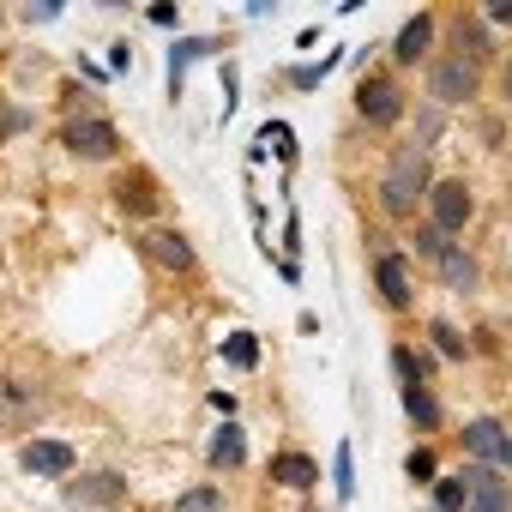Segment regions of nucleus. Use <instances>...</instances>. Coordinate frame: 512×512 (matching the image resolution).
Wrapping results in <instances>:
<instances>
[{
	"mask_svg": "<svg viewBox=\"0 0 512 512\" xmlns=\"http://www.w3.org/2000/svg\"><path fill=\"white\" fill-rule=\"evenodd\" d=\"M428 187H434V157H422L416 145H398V151L386 157L380 187H374V211H380L386 223H416Z\"/></svg>",
	"mask_w": 512,
	"mask_h": 512,
	"instance_id": "1",
	"label": "nucleus"
},
{
	"mask_svg": "<svg viewBox=\"0 0 512 512\" xmlns=\"http://www.w3.org/2000/svg\"><path fill=\"white\" fill-rule=\"evenodd\" d=\"M410 91H404V79L392 73V67H368L362 79H356V91H350V109H356V121L368 127V133H398L404 127V115H410Z\"/></svg>",
	"mask_w": 512,
	"mask_h": 512,
	"instance_id": "2",
	"label": "nucleus"
},
{
	"mask_svg": "<svg viewBox=\"0 0 512 512\" xmlns=\"http://www.w3.org/2000/svg\"><path fill=\"white\" fill-rule=\"evenodd\" d=\"M482 67H470V61H452V55H434L428 67H422V97L434 103V109H476L482 103Z\"/></svg>",
	"mask_w": 512,
	"mask_h": 512,
	"instance_id": "3",
	"label": "nucleus"
},
{
	"mask_svg": "<svg viewBox=\"0 0 512 512\" xmlns=\"http://www.w3.org/2000/svg\"><path fill=\"white\" fill-rule=\"evenodd\" d=\"M55 145L79 163H121L127 157V133L109 121V115H79V121H61L55 127Z\"/></svg>",
	"mask_w": 512,
	"mask_h": 512,
	"instance_id": "4",
	"label": "nucleus"
},
{
	"mask_svg": "<svg viewBox=\"0 0 512 512\" xmlns=\"http://www.w3.org/2000/svg\"><path fill=\"white\" fill-rule=\"evenodd\" d=\"M133 247H139L145 266H157V272H169V278H193V272H199V247H193V235L175 229V223H145V229H133Z\"/></svg>",
	"mask_w": 512,
	"mask_h": 512,
	"instance_id": "5",
	"label": "nucleus"
},
{
	"mask_svg": "<svg viewBox=\"0 0 512 512\" xmlns=\"http://www.w3.org/2000/svg\"><path fill=\"white\" fill-rule=\"evenodd\" d=\"M109 205H115L121 217H133L139 229L157 223V217H163V181H157V169H145V163H121V169L109 175Z\"/></svg>",
	"mask_w": 512,
	"mask_h": 512,
	"instance_id": "6",
	"label": "nucleus"
},
{
	"mask_svg": "<svg viewBox=\"0 0 512 512\" xmlns=\"http://www.w3.org/2000/svg\"><path fill=\"white\" fill-rule=\"evenodd\" d=\"M494 31L482 25V13L476 7H458V13H446L440 19V55H452V61H470V67H494Z\"/></svg>",
	"mask_w": 512,
	"mask_h": 512,
	"instance_id": "7",
	"label": "nucleus"
},
{
	"mask_svg": "<svg viewBox=\"0 0 512 512\" xmlns=\"http://www.w3.org/2000/svg\"><path fill=\"white\" fill-rule=\"evenodd\" d=\"M422 217L458 241V235L476 223V193H470V181H464V175H434V187H428V199H422Z\"/></svg>",
	"mask_w": 512,
	"mask_h": 512,
	"instance_id": "8",
	"label": "nucleus"
},
{
	"mask_svg": "<svg viewBox=\"0 0 512 512\" xmlns=\"http://www.w3.org/2000/svg\"><path fill=\"white\" fill-rule=\"evenodd\" d=\"M61 500H67L73 512H121V506L133 500V488H127L121 470H73V476L61 482Z\"/></svg>",
	"mask_w": 512,
	"mask_h": 512,
	"instance_id": "9",
	"label": "nucleus"
},
{
	"mask_svg": "<svg viewBox=\"0 0 512 512\" xmlns=\"http://www.w3.org/2000/svg\"><path fill=\"white\" fill-rule=\"evenodd\" d=\"M368 278H374V296H380V308H386V314H410V308H416L410 253H398V247H374Z\"/></svg>",
	"mask_w": 512,
	"mask_h": 512,
	"instance_id": "10",
	"label": "nucleus"
},
{
	"mask_svg": "<svg viewBox=\"0 0 512 512\" xmlns=\"http://www.w3.org/2000/svg\"><path fill=\"white\" fill-rule=\"evenodd\" d=\"M386 49H392V73H398V79H404V73H416V67H428V61H434V49H440V13H428V7H422V13H410V19L392 31V43H386Z\"/></svg>",
	"mask_w": 512,
	"mask_h": 512,
	"instance_id": "11",
	"label": "nucleus"
},
{
	"mask_svg": "<svg viewBox=\"0 0 512 512\" xmlns=\"http://www.w3.org/2000/svg\"><path fill=\"white\" fill-rule=\"evenodd\" d=\"M434 278H440V290L446 296H482V253H470L464 241H452L440 260H434Z\"/></svg>",
	"mask_w": 512,
	"mask_h": 512,
	"instance_id": "12",
	"label": "nucleus"
},
{
	"mask_svg": "<svg viewBox=\"0 0 512 512\" xmlns=\"http://www.w3.org/2000/svg\"><path fill=\"white\" fill-rule=\"evenodd\" d=\"M506 434H512L506 416H470V422L458 428V452H464L470 464H494V470H500V446H506Z\"/></svg>",
	"mask_w": 512,
	"mask_h": 512,
	"instance_id": "13",
	"label": "nucleus"
},
{
	"mask_svg": "<svg viewBox=\"0 0 512 512\" xmlns=\"http://www.w3.org/2000/svg\"><path fill=\"white\" fill-rule=\"evenodd\" d=\"M458 476L470 482V506L464 512H512V476H500L494 464H458Z\"/></svg>",
	"mask_w": 512,
	"mask_h": 512,
	"instance_id": "14",
	"label": "nucleus"
},
{
	"mask_svg": "<svg viewBox=\"0 0 512 512\" xmlns=\"http://www.w3.org/2000/svg\"><path fill=\"white\" fill-rule=\"evenodd\" d=\"M73 464H79V452H73L67 440L31 434V440L19 446V470H25V476H73Z\"/></svg>",
	"mask_w": 512,
	"mask_h": 512,
	"instance_id": "15",
	"label": "nucleus"
},
{
	"mask_svg": "<svg viewBox=\"0 0 512 512\" xmlns=\"http://www.w3.org/2000/svg\"><path fill=\"white\" fill-rule=\"evenodd\" d=\"M398 404H404V422L416 428V440L446 434V404H440L434 386H398Z\"/></svg>",
	"mask_w": 512,
	"mask_h": 512,
	"instance_id": "16",
	"label": "nucleus"
},
{
	"mask_svg": "<svg viewBox=\"0 0 512 512\" xmlns=\"http://www.w3.org/2000/svg\"><path fill=\"white\" fill-rule=\"evenodd\" d=\"M272 488L314 494V488H320V464H314V452H302V446H278V458H272Z\"/></svg>",
	"mask_w": 512,
	"mask_h": 512,
	"instance_id": "17",
	"label": "nucleus"
},
{
	"mask_svg": "<svg viewBox=\"0 0 512 512\" xmlns=\"http://www.w3.org/2000/svg\"><path fill=\"white\" fill-rule=\"evenodd\" d=\"M404 121H410V139H404V145H416L422 157H434V151L446 145V127H452V115H446V109H434L428 97H416Z\"/></svg>",
	"mask_w": 512,
	"mask_h": 512,
	"instance_id": "18",
	"label": "nucleus"
},
{
	"mask_svg": "<svg viewBox=\"0 0 512 512\" xmlns=\"http://www.w3.org/2000/svg\"><path fill=\"white\" fill-rule=\"evenodd\" d=\"M205 464H211L217 476L241 470V464H247V428H241V422H223V428H211V440H205Z\"/></svg>",
	"mask_w": 512,
	"mask_h": 512,
	"instance_id": "19",
	"label": "nucleus"
},
{
	"mask_svg": "<svg viewBox=\"0 0 512 512\" xmlns=\"http://www.w3.org/2000/svg\"><path fill=\"white\" fill-rule=\"evenodd\" d=\"M422 338H428V356H434V362H458V368L470 362V338H464V326H452L446 314H434V320L422 326Z\"/></svg>",
	"mask_w": 512,
	"mask_h": 512,
	"instance_id": "20",
	"label": "nucleus"
},
{
	"mask_svg": "<svg viewBox=\"0 0 512 512\" xmlns=\"http://www.w3.org/2000/svg\"><path fill=\"white\" fill-rule=\"evenodd\" d=\"M43 386L37 380H7V386H0V428H7V422H31L37 410H43Z\"/></svg>",
	"mask_w": 512,
	"mask_h": 512,
	"instance_id": "21",
	"label": "nucleus"
},
{
	"mask_svg": "<svg viewBox=\"0 0 512 512\" xmlns=\"http://www.w3.org/2000/svg\"><path fill=\"white\" fill-rule=\"evenodd\" d=\"M392 374H398V386H434V356L422 350H410V344H392Z\"/></svg>",
	"mask_w": 512,
	"mask_h": 512,
	"instance_id": "22",
	"label": "nucleus"
},
{
	"mask_svg": "<svg viewBox=\"0 0 512 512\" xmlns=\"http://www.w3.org/2000/svg\"><path fill=\"white\" fill-rule=\"evenodd\" d=\"M428 494H434L428 512H464V506H470V482H464L458 470H440V476L428 482Z\"/></svg>",
	"mask_w": 512,
	"mask_h": 512,
	"instance_id": "23",
	"label": "nucleus"
},
{
	"mask_svg": "<svg viewBox=\"0 0 512 512\" xmlns=\"http://www.w3.org/2000/svg\"><path fill=\"white\" fill-rule=\"evenodd\" d=\"M169 512H229V500H223L217 482H193V488H181V494L169 500Z\"/></svg>",
	"mask_w": 512,
	"mask_h": 512,
	"instance_id": "24",
	"label": "nucleus"
},
{
	"mask_svg": "<svg viewBox=\"0 0 512 512\" xmlns=\"http://www.w3.org/2000/svg\"><path fill=\"white\" fill-rule=\"evenodd\" d=\"M446 247H452V235H446V229H434L428 217H416V223H410V253H416L422 266H434Z\"/></svg>",
	"mask_w": 512,
	"mask_h": 512,
	"instance_id": "25",
	"label": "nucleus"
},
{
	"mask_svg": "<svg viewBox=\"0 0 512 512\" xmlns=\"http://www.w3.org/2000/svg\"><path fill=\"white\" fill-rule=\"evenodd\" d=\"M217 43L211 37H181L175 49H169V97H181V73H187V61H199V55H211Z\"/></svg>",
	"mask_w": 512,
	"mask_h": 512,
	"instance_id": "26",
	"label": "nucleus"
},
{
	"mask_svg": "<svg viewBox=\"0 0 512 512\" xmlns=\"http://www.w3.org/2000/svg\"><path fill=\"white\" fill-rule=\"evenodd\" d=\"M404 476H410V482H422V488L440 476V452H434V440H416V446H410V458H404Z\"/></svg>",
	"mask_w": 512,
	"mask_h": 512,
	"instance_id": "27",
	"label": "nucleus"
},
{
	"mask_svg": "<svg viewBox=\"0 0 512 512\" xmlns=\"http://www.w3.org/2000/svg\"><path fill=\"white\" fill-rule=\"evenodd\" d=\"M61 109H67L61 121H79V115H103V109L91 103V91H85L79 79H67V85H61Z\"/></svg>",
	"mask_w": 512,
	"mask_h": 512,
	"instance_id": "28",
	"label": "nucleus"
},
{
	"mask_svg": "<svg viewBox=\"0 0 512 512\" xmlns=\"http://www.w3.org/2000/svg\"><path fill=\"white\" fill-rule=\"evenodd\" d=\"M223 356L241 362V368H260V344H253V332H235V338L223 344Z\"/></svg>",
	"mask_w": 512,
	"mask_h": 512,
	"instance_id": "29",
	"label": "nucleus"
},
{
	"mask_svg": "<svg viewBox=\"0 0 512 512\" xmlns=\"http://www.w3.org/2000/svg\"><path fill=\"white\" fill-rule=\"evenodd\" d=\"M476 139H482V151H506V121L500 115H476Z\"/></svg>",
	"mask_w": 512,
	"mask_h": 512,
	"instance_id": "30",
	"label": "nucleus"
},
{
	"mask_svg": "<svg viewBox=\"0 0 512 512\" xmlns=\"http://www.w3.org/2000/svg\"><path fill=\"white\" fill-rule=\"evenodd\" d=\"M488 31H512V0H488V7H476Z\"/></svg>",
	"mask_w": 512,
	"mask_h": 512,
	"instance_id": "31",
	"label": "nucleus"
},
{
	"mask_svg": "<svg viewBox=\"0 0 512 512\" xmlns=\"http://www.w3.org/2000/svg\"><path fill=\"white\" fill-rule=\"evenodd\" d=\"M338 55H344V49H332L326 61H314V67H302V73H296V85H302V91H314V85H320V79H326V73L338 67Z\"/></svg>",
	"mask_w": 512,
	"mask_h": 512,
	"instance_id": "32",
	"label": "nucleus"
},
{
	"mask_svg": "<svg viewBox=\"0 0 512 512\" xmlns=\"http://www.w3.org/2000/svg\"><path fill=\"white\" fill-rule=\"evenodd\" d=\"M350 494H356V482H350V446L338 440V506H344Z\"/></svg>",
	"mask_w": 512,
	"mask_h": 512,
	"instance_id": "33",
	"label": "nucleus"
},
{
	"mask_svg": "<svg viewBox=\"0 0 512 512\" xmlns=\"http://www.w3.org/2000/svg\"><path fill=\"white\" fill-rule=\"evenodd\" d=\"M25 121H31L25 109H13V103H0V139H7V133H19Z\"/></svg>",
	"mask_w": 512,
	"mask_h": 512,
	"instance_id": "34",
	"label": "nucleus"
},
{
	"mask_svg": "<svg viewBox=\"0 0 512 512\" xmlns=\"http://www.w3.org/2000/svg\"><path fill=\"white\" fill-rule=\"evenodd\" d=\"M127 61H133V49H127V43H109V67H115V73H121V67H127Z\"/></svg>",
	"mask_w": 512,
	"mask_h": 512,
	"instance_id": "35",
	"label": "nucleus"
},
{
	"mask_svg": "<svg viewBox=\"0 0 512 512\" xmlns=\"http://www.w3.org/2000/svg\"><path fill=\"white\" fill-rule=\"evenodd\" d=\"M500 103L512 109V61H500Z\"/></svg>",
	"mask_w": 512,
	"mask_h": 512,
	"instance_id": "36",
	"label": "nucleus"
},
{
	"mask_svg": "<svg viewBox=\"0 0 512 512\" xmlns=\"http://www.w3.org/2000/svg\"><path fill=\"white\" fill-rule=\"evenodd\" d=\"M500 476H512V434H506V446H500Z\"/></svg>",
	"mask_w": 512,
	"mask_h": 512,
	"instance_id": "37",
	"label": "nucleus"
},
{
	"mask_svg": "<svg viewBox=\"0 0 512 512\" xmlns=\"http://www.w3.org/2000/svg\"><path fill=\"white\" fill-rule=\"evenodd\" d=\"M308 512H314V506H308Z\"/></svg>",
	"mask_w": 512,
	"mask_h": 512,
	"instance_id": "38",
	"label": "nucleus"
}]
</instances>
